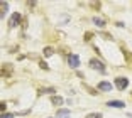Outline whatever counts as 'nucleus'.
<instances>
[{
  "label": "nucleus",
  "mask_w": 132,
  "mask_h": 118,
  "mask_svg": "<svg viewBox=\"0 0 132 118\" xmlns=\"http://www.w3.org/2000/svg\"><path fill=\"white\" fill-rule=\"evenodd\" d=\"M92 22H93L95 25L98 27V29H105V25H107V22H105V19H102V17H98V15H95L93 19H92Z\"/></svg>",
  "instance_id": "1a4fd4ad"
},
{
  "label": "nucleus",
  "mask_w": 132,
  "mask_h": 118,
  "mask_svg": "<svg viewBox=\"0 0 132 118\" xmlns=\"http://www.w3.org/2000/svg\"><path fill=\"white\" fill-rule=\"evenodd\" d=\"M115 25H117V27H120V29H124L125 24H124V22H115Z\"/></svg>",
  "instance_id": "4be33fe9"
},
{
  "label": "nucleus",
  "mask_w": 132,
  "mask_h": 118,
  "mask_svg": "<svg viewBox=\"0 0 132 118\" xmlns=\"http://www.w3.org/2000/svg\"><path fill=\"white\" fill-rule=\"evenodd\" d=\"M51 103H53V105H54V106L58 108V106H63V103H64V99H63L61 96L54 95V96H51Z\"/></svg>",
  "instance_id": "f8f14e48"
},
{
  "label": "nucleus",
  "mask_w": 132,
  "mask_h": 118,
  "mask_svg": "<svg viewBox=\"0 0 132 118\" xmlns=\"http://www.w3.org/2000/svg\"><path fill=\"white\" fill-rule=\"evenodd\" d=\"M31 113V108H29V110H26V111H20V113H17V115H29Z\"/></svg>",
  "instance_id": "5701e85b"
},
{
  "label": "nucleus",
  "mask_w": 132,
  "mask_h": 118,
  "mask_svg": "<svg viewBox=\"0 0 132 118\" xmlns=\"http://www.w3.org/2000/svg\"><path fill=\"white\" fill-rule=\"evenodd\" d=\"M49 118H51V116H49Z\"/></svg>",
  "instance_id": "393cba45"
},
{
  "label": "nucleus",
  "mask_w": 132,
  "mask_h": 118,
  "mask_svg": "<svg viewBox=\"0 0 132 118\" xmlns=\"http://www.w3.org/2000/svg\"><path fill=\"white\" fill-rule=\"evenodd\" d=\"M85 118H103V115L102 113H90V115H86Z\"/></svg>",
  "instance_id": "f3484780"
},
{
  "label": "nucleus",
  "mask_w": 132,
  "mask_h": 118,
  "mask_svg": "<svg viewBox=\"0 0 132 118\" xmlns=\"http://www.w3.org/2000/svg\"><path fill=\"white\" fill-rule=\"evenodd\" d=\"M122 52H124V57L127 59V61H132V54L129 52L127 49H124V47H122Z\"/></svg>",
  "instance_id": "2eb2a0df"
},
{
  "label": "nucleus",
  "mask_w": 132,
  "mask_h": 118,
  "mask_svg": "<svg viewBox=\"0 0 132 118\" xmlns=\"http://www.w3.org/2000/svg\"><path fill=\"white\" fill-rule=\"evenodd\" d=\"M0 111H2V113H7V103L5 101L0 103Z\"/></svg>",
  "instance_id": "6ab92c4d"
},
{
  "label": "nucleus",
  "mask_w": 132,
  "mask_h": 118,
  "mask_svg": "<svg viewBox=\"0 0 132 118\" xmlns=\"http://www.w3.org/2000/svg\"><path fill=\"white\" fill-rule=\"evenodd\" d=\"M88 66L92 69H95V71H98L100 74H105V72H107V68H105L103 61H100V59H97V57H92V59L88 61Z\"/></svg>",
  "instance_id": "f257e3e1"
},
{
  "label": "nucleus",
  "mask_w": 132,
  "mask_h": 118,
  "mask_svg": "<svg viewBox=\"0 0 132 118\" xmlns=\"http://www.w3.org/2000/svg\"><path fill=\"white\" fill-rule=\"evenodd\" d=\"M113 86H115L119 91H125L129 88V78H125V76L115 78V79H113Z\"/></svg>",
  "instance_id": "f03ea898"
},
{
  "label": "nucleus",
  "mask_w": 132,
  "mask_h": 118,
  "mask_svg": "<svg viewBox=\"0 0 132 118\" xmlns=\"http://www.w3.org/2000/svg\"><path fill=\"white\" fill-rule=\"evenodd\" d=\"M68 66L71 69L78 71V68H80V56L78 54H68Z\"/></svg>",
  "instance_id": "20e7f679"
},
{
  "label": "nucleus",
  "mask_w": 132,
  "mask_h": 118,
  "mask_svg": "<svg viewBox=\"0 0 132 118\" xmlns=\"http://www.w3.org/2000/svg\"><path fill=\"white\" fill-rule=\"evenodd\" d=\"M9 12V2H0V19L4 20V17Z\"/></svg>",
  "instance_id": "9b49d317"
},
{
  "label": "nucleus",
  "mask_w": 132,
  "mask_h": 118,
  "mask_svg": "<svg viewBox=\"0 0 132 118\" xmlns=\"http://www.w3.org/2000/svg\"><path fill=\"white\" fill-rule=\"evenodd\" d=\"M22 22V15H20V12H14L9 19V29H15L17 25H20Z\"/></svg>",
  "instance_id": "7ed1b4c3"
},
{
  "label": "nucleus",
  "mask_w": 132,
  "mask_h": 118,
  "mask_svg": "<svg viewBox=\"0 0 132 118\" xmlns=\"http://www.w3.org/2000/svg\"><path fill=\"white\" fill-rule=\"evenodd\" d=\"M14 116H15V113H2L0 118H14Z\"/></svg>",
  "instance_id": "aec40b11"
},
{
  "label": "nucleus",
  "mask_w": 132,
  "mask_h": 118,
  "mask_svg": "<svg viewBox=\"0 0 132 118\" xmlns=\"http://www.w3.org/2000/svg\"><path fill=\"white\" fill-rule=\"evenodd\" d=\"M90 5H92L93 8H100V7H102V4H100V2H98V4H97V2H93V4H90Z\"/></svg>",
  "instance_id": "412c9836"
},
{
  "label": "nucleus",
  "mask_w": 132,
  "mask_h": 118,
  "mask_svg": "<svg viewBox=\"0 0 132 118\" xmlns=\"http://www.w3.org/2000/svg\"><path fill=\"white\" fill-rule=\"evenodd\" d=\"M53 54H54V47H51V46H46V47L43 49V56H44V57H51Z\"/></svg>",
  "instance_id": "ddd939ff"
},
{
  "label": "nucleus",
  "mask_w": 132,
  "mask_h": 118,
  "mask_svg": "<svg viewBox=\"0 0 132 118\" xmlns=\"http://www.w3.org/2000/svg\"><path fill=\"white\" fill-rule=\"evenodd\" d=\"M39 68L44 69V71H49V66H47V62H46V61H39Z\"/></svg>",
  "instance_id": "dca6fc26"
},
{
  "label": "nucleus",
  "mask_w": 132,
  "mask_h": 118,
  "mask_svg": "<svg viewBox=\"0 0 132 118\" xmlns=\"http://www.w3.org/2000/svg\"><path fill=\"white\" fill-rule=\"evenodd\" d=\"M107 106L117 108V110H122V108H125V103L120 101V99H110V101H107Z\"/></svg>",
  "instance_id": "0eeeda50"
},
{
  "label": "nucleus",
  "mask_w": 132,
  "mask_h": 118,
  "mask_svg": "<svg viewBox=\"0 0 132 118\" xmlns=\"http://www.w3.org/2000/svg\"><path fill=\"white\" fill-rule=\"evenodd\" d=\"M112 83H109V81H100V83L97 84V89L98 91H103V93H109V91H112Z\"/></svg>",
  "instance_id": "423d86ee"
},
{
  "label": "nucleus",
  "mask_w": 132,
  "mask_h": 118,
  "mask_svg": "<svg viewBox=\"0 0 132 118\" xmlns=\"http://www.w3.org/2000/svg\"><path fill=\"white\" fill-rule=\"evenodd\" d=\"M39 95H51V96H54L56 95V88H53V86L41 88V89H39Z\"/></svg>",
  "instance_id": "9d476101"
},
{
  "label": "nucleus",
  "mask_w": 132,
  "mask_h": 118,
  "mask_svg": "<svg viewBox=\"0 0 132 118\" xmlns=\"http://www.w3.org/2000/svg\"><path fill=\"white\" fill-rule=\"evenodd\" d=\"M71 116V110L68 108H58L56 110V118H70Z\"/></svg>",
  "instance_id": "6e6552de"
},
{
  "label": "nucleus",
  "mask_w": 132,
  "mask_h": 118,
  "mask_svg": "<svg viewBox=\"0 0 132 118\" xmlns=\"http://www.w3.org/2000/svg\"><path fill=\"white\" fill-rule=\"evenodd\" d=\"M130 96H132V93H130Z\"/></svg>",
  "instance_id": "b1692460"
},
{
  "label": "nucleus",
  "mask_w": 132,
  "mask_h": 118,
  "mask_svg": "<svg viewBox=\"0 0 132 118\" xmlns=\"http://www.w3.org/2000/svg\"><path fill=\"white\" fill-rule=\"evenodd\" d=\"M12 71H14V66H12L10 62H4V64H2V78H10Z\"/></svg>",
  "instance_id": "39448f33"
},
{
  "label": "nucleus",
  "mask_w": 132,
  "mask_h": 118,
  "mask_svg": "<svg viewBox=\"0 0 132 118\" xmlns=\"http://www.w3.org/2000/svg\"><path fill=\"white\" fill-rule=\"evenodd\" d=\"M98 35H100V37H103L105 41H113V35H112V34H109V32H103V31H102Z\"/></svg>",
  "instance_id": "4468645a"
},
{
  "label": "nucleus",
  "mask_w": 132,
  "mask_h": 118,
  "mask_svg": "<svg viewBox=\"0 0 132 118\" xmlns=\"http://www.w3.org/2000/svg\"><path fill=\"white\" fill-rule=\"evenodd\" d=\"M93 35H95V34H93V32H86V34H85V35H83V39H85V41H86V42H90V41H92V37H93Z\"/></svg>",
  "instance_id": "a211bd4d"
}]
</instances>
